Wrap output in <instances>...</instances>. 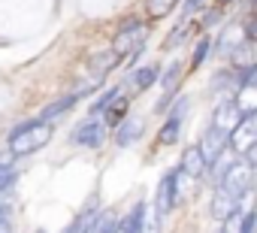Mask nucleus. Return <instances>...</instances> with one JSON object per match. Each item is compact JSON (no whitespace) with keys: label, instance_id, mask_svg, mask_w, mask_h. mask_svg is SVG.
Wrapping results in <instances>:
<instances>
[{"label":"nucleus","instance_id":"obj_1","mask_svg":"<svg viewBox=\"0 0 257 233\" xmlns=\"http://www.w3.org/2000/svg\"><path fill=\"white\" fill-rule=\"evenodd\" d=\"M52 122H43V119H34V122H22L13 134H10V152L16 158L22 155H34L40 152L49 140H52Z\"/></svg>","mask_w":257,"mask_h":233},{"label":"nucleus","instance_id":"obj_2","mask_svg":"<svg viewBox=\"0 0 257 233\" xmlns=\"http://www.w3.org/2000/svg\"><path fill=\"white\" fill-rule=\"evenodd\" d=\"M146 40H149V28H146L143 19H124V22L118 25V34H115L112 49H115L121 58H131L134 52H143Z\"/></svg>","mask_w":257,"mask_h":233},{"label":"nucleus","instance_id":"obj_3","mask_svg":"<svg viewBox=\"0 0 257 233\" xmlns=\"http://www.w3.org/2000/svg\"><path fill=\"white\" fill-rule=\"evenodd\" d=\"M251 176H254V167L242 158V161H236V164H230L224 173H221V182H218V188H224L227 194H233V197H245L248 191H251Z\"/></svg>","mask_w":257,"mask_h":233},{"label":"nucleus","instance_id":"obj_4","mask_svg":"<svg viewBox=\"0 0 257 233\" xmlns=\"http://www.w3.org/2000/svg\"><path fill=\"white\" fill-rule=\"evenodd\" d=\"M185 112H188V97H176L170 103V115H167V122L158 134V140L164 146H176L179 143V134H182V119H185Z\"/></svg>","mask_w":257,"mask_h":233},{"label":"nucleus","instance_id":"obj_5","mask_svg":"<svg viewBox=\"0 0 257 233\" xmlns=\"http://www.w3.org/2000/svg\"><path fill=\"white\" fill-rule=\"evenodd\" d=\"M179 179H182L179 167H173V170L164 173V179L158 185V197H155V206H158L161 215H170V209L179 203Z\"/></svg>","mask_w":257,"mask_h":233},{"label":"nucleus","instance_id":"obj_6","mask_svg":"<svg viewBox=\"0 0 257 233\" xmlns=\"http://www.w3.org/2000/svg\"><path fill=\"white\" fill-rule=\"evenodd\" d=\"M200 146V152H203V158H206V164L212 167V164H218V158L227 152V146H230V134L224 131V128H218V125H212L206 134H203V140L197 143Z\"/></svg>","mask_w":257,"mask_h":233},{"label":"nucleus","instance_id":"obj_7","mask_svg":"<svg viewBox=\"0 0 257 233\" xmlns=\"http://www.w3.org/2000/svg\"><path fill=\"white\" fill-rule=\"evenodd\" d=\"M257 143V112H251V115H242V122L233 128V134H230V146H233V152H248L251 146Z\"/></svg>","mask_w":257,"mask_h":233},{"label":"nucleus","instance_id":"obj_8","mask_svg":"<svg viewBox=\"0 0 257 233\" xmlns=\"http://www.w3.org/2000/svg\"><path fill=\"white\" fill-rule=\"evenodd\" d=\"M103 140H106V125L97 119H91V122H82L73 134H70V143H76V146H85V149H100L103 146Z\"/></svg>","mask_w":257,"mask_h":233},{"label":"nucleus","instance_id":"obj_9","mask_svg":"<svg viewBox=\"0 0 257 233\" xmlns=\"http://www.w3.org/2000/svg\"><path fill=\"white\" fill-rule=\"evenodd\" d=\"M118 61H121V55H118L115 49L100 52L97 58H91V64H88V79H91V85H103V76L112 73V70L118 67Z\"/></svg>","mask_w":257,"mask_h":233},{"label":"nucleus","instance_id":"obj_10","mask_svg":"<svg viewBox=\"0 0 257 233\" xmlns=\"http://www.w3.org/2000/svg\"><path fill=\"white\" fill-rule=\"evenodd\" d=\"M179 170H182V176H188V179H200V176H206V173H209V164H206V158H203L200 146H191V149H185V152H182Z\"/></svg>","mask_w":257,"mask_h":233},{"label":"nucleus","instance_id":"obj_11","mask_svg":"<svg viewBox=\"0 0 257 233\" xmlns=\"http://www.w3.org/2000/svg\"><path fill=\"white\" fill-rule=\"evenodd\" d=\"M236 212H239V197L227 194L224 188H215V197H212V215H215L218 221H227V218L236 215Z\"/></svg>","mask_w":257,"mask_h":233},{"label":"nucleus","instance_id":"obj_12","mask_svg":"<svg viewBox=\"0 0 257 233\" xmlns=\"http://www.w3.org/2000/svg\"><path fill=\"white\" fill-rule=\"evenodd\" d=\"M143 119H124L121 125H118V131H115V143L121 146V149H127V146H134L137 140H140V134H143Z\"/></svg>","mask_w":257,"mask_h":233},{"label":"nucleus","instance_id":"obj_13","mask_svg":"<svg viewBox=\"0 0 257 233\" xmlns=\"http://www.w3.org/2000/svg\"><path fill=\"white\" fill-rule=\"evenodd\" d=\"M242 43H245V28L230 25V28L218 37V52H221V55H236V52L242 49Z\"/></svg>","mask_w":257,"mask_h":233},{"label":"nucleus","instance_id":"obj_14","mask_svg":"<svg viewBox=\"0 0 257 233\" xmlns=\"http://www.w3.org/2000/svg\"><path fill=\"white\" fill-rule=\"evenodd\" d=\"M79 97H82V91H79V94H70V97H61V100H55L52 106H46V109H43L40 119H43V122H55L58 115H64L67 109H73V106H76V100H79Z\"/></svg>","mask_w":257,"mask_h":233},{"label":"nucleus","instance_id":"obj_15","mask_svg":"<svg viewBox=\"0 0 257 233\" xmlns=\"http://www.w3.org/2000/svg\"><path fill=\"white\" fill-rule=\"evenodd\" d=\"M158 64H146V67H140L134 76H131V85L137 88V91H146V88H152L155 82H158Z\"/></svg>","mask_w":257,"mask_h":233},{"label":"nucleus","instance_id":"obj_16","mask_svg":"<svg viewBox=\"0 0 257 233\" xmlns=\"http://www.w3.org/2000/svg\"><path fill=\"white\" fill-rule=\"evenodd\" d=\"M127 106H131V103H127V97H124V94H118V97H115V103L106 109V128H118V125L127 119Z\"/></svg>","mask_w":257,"mask_h":233},{"label":"nucleus","instance_id":"obj_17","mask_svg":"<svg viewBox=\"0 0 257 233\" xmlns=\"http://www.w3.org/2000/svg\"><path fill=\"white\" fill-rule=\"evenodd\" d=\"M118 94H121V88H109V91H103V97H97V100L91 103V119H100V115H106V109L115 103Z\"/></svg>","mask_w":257,"mask_h":233},{"label":"nucleus","instance_id":"obj_18","mask_svg":"<svg viewBox=\"0 0 257 233\" xmlns=\"http://www.w3.org/2000/svg\"><path fill=\"white\" fill-rule=\"evenodd\" d=\"M161 221H164V215L158 212V206L155 203L146 206V212H143V233H161Z\"/></svg>","mask_w":257,"mask_h":233},{"label":"nucleus","instance_id":"obj_19","mask_svg":"<svg viewBox=\"0 0 257 233\" xmlns=\"http://www.w3.org/2000/svg\"><path fill=\"white\" fill-rule=\"evenodd\" d=\"M209 52H212V37H209V34H203V37H200V43H197V49H194V55H191V70L203 67V61L209 58Z\"/></svg>","mask_w":257,"mask_h":233},{"label":"nucleus","instance_id":"obj_20","mask_svg":"<svg viewBox=\"0 0 257 233\" xmlns=\"http://www.w3.org/2000/svg\"><path fill=\"white\" fill-rule=\"evenodd\" d=\"M176 4L179 0H146V10H149L152 19H164V16H170L176 10Z\"/></svg>","mask_w":257,"mask_h":233},{"label":"nucleus","instance_id":"obj_21","mask_svg":"<svg viewBox=\"0 0 257 233\" xmlns=\"http://www.w3.org/2000/svg\"><path fill=\"white\" fill-rule=\"evenodd\" d=\"M185 37H188V22H182V25H176V28H173V34L164 40V49L170 52V49L182 46V43H185Z\"/></svg>","mask_w":257,"mask_h":233},{"label":"nucleus","instance_id":"obj_22","mask_svg":"<svg viewBox=\"0 0 257 233\" xmlns=\"http://www.w3.org/2000/svg\"><path fill=\"white\" fill-rule=\"evenodd\" d=\"M221 16H224V7H212V10H209V13H206L203 19H200V25H197V28H200L203 34H206V31H212V28H215V25L221 22Z\"/></svg>","mask_w":257,"mask_h":233},{"label":"nucleus","instance_id":"obj_23","mask_svg":"<svg viewBox=\"0 0 257 233\" xmlns=\"http://www.w3.org/2000/svg\"><path fill=\"white\" fill-rule=\"evenodd\" d=\"M239 233H257V212H254V209H248V212L242 215V227H239Z\"/></svg>","mask_w":257,"mask_h":233},{"label":"nucleus","instance_id":"obj_24","mask_svg":"<svg viewBox=\"0 0 257 233\" xmlns=\"http://www.w3.org/2000/svg\"><path fill=\"white\" fill-rule=\"evenodd\" d=\"M239 227H242V209H239L236 215H230V218L221 224V230H218V233H239Z\"/></svg>","mask_w":257,"mask_h":233},{"label":"nucleus","instance_id":"obj_25","mask_svg":"<svg viewBox=\"0 0 257 233\" xmlns=\"http://www.w3.org/2000/svg\"><path fill=\"white\" fill-rule=\"evenodd\" d=\"M203 4H206V0H185V4H182V13H185V19H191L194 13H200V10H203Z\"/></svg>","mask_w":257,"mask_h":233},{"label":"nucleus","instance_id":"obj_26","mask_svg":"<svg viewBox=\"0 0 257 233\" xmlns=\"http://www.w3.org/2000/svg\"><path fill=\"white\" fill-rule=\"evenodd\" d=\"M13 158H16L13 152H10V155H0V173H7V170H13Z\"/></svg>","mask_w":257,"mask_h":233},{"label":"nucleus","instance_id":"obj_27","mask_svg":"<svg viewBox=\"0 0 257 233\" xmlns=\"http://www.w3.org/2000/svg\"><path fill=\"white\" fill-rule=\"evenodd\" d=\"M245 37H248V40H257V13H254V19H251V25L245 28Z\"/></svg>","mask_w":257,"mask_h":233},{"label":"nucleus","instance_id":"obj_28","mask_svg":"<svg viewBox=\"0 0 257 233\" xmlns=\"http://www.w3.org/2000/svg\"><path fill=\"white\" fill-rule=\"evenodd\" d=\"M0 233H10V218H0Z\"/></svg>","mask_w":257,"mask_h":233},{"label":"nucleus","instance_id":"obj_29","mask_svg":"<svg viewBox=\"0 0 257 233\" xmlns=\"http://www.w3.org/2000/svg\"><path fill=\"white\" fill-rule=\"evenodd\" d=\"M115 233H131V227H127V224H124V221H121V224H118V227H115Z\"/></svg>","mask_w":257,"mask_h":233},{"label":"nucleus","instance_id":"obj_30","mask_svg":"<svg viewBox=\"0 0 257 233\" xmlns=\"http://www.w3.org/2000/svg\"><path fill=\"white\" fill-rule=\"evenodd\" d=\"M233 4V0H218V7H230Z\"/></svg>","mask_w":257,"mask_h":233},{"label":"nucleus","instance_id":"obj_31","mask_svg":"<svg viewBox=\"0 0 257 233\" xmlns=\"http://www.w3.org/2000/svg\"><path fill=\"white\" fill-rule=\"evenodd\" d=\"M251 10H254V13H257V0H251Z\"/></svg>","mask_w":257,"mask_h":233}]
</instances>
